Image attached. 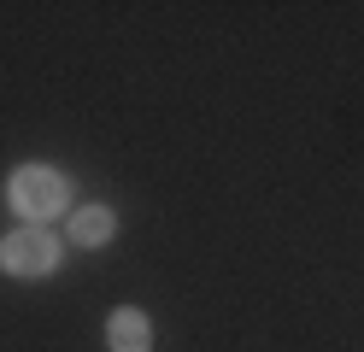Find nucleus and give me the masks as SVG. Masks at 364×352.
<instances>
[{
  "label": "nucleus",
  "mask_w": 364,
  "mask_h": 352,
  "mask_svg": "<svg viewBox=\"0 0 364 352\" xmlns=\"http://www.w3.org/2000/svg\"><path fill=\"white\" fill-rule=\"evenodd\" d=\"M6 200H12V211L24 223H48V218H59L65 206H71V188H65V176L59 171H48V164H24V171H12V182H6Z\"/></svg>",
  "instance_id": "nucleus-1"
},
{
  "label": "nucleus",
  "mask_w": 364,
  "mask_h": 352,
  "mask_svg": "<svg viewBox=\"0 0 364 352\" xmlns=\"http://www.w3.org/2000/svg\"><path fill=\"white\" fill-rule=\"evenodd\" d=\"M0 265H6L12 276H48L53 265H59V241L48 229H12L6 241H0Z\"/></svg>",
  "instance_id": "nucleus-2"
},
{
  "label": "nucleus",
  "mask_w": 364,
  "mask_h": 352,
  "mask_svg": "<svg viewBox=\"0 0 364 352\" xmlns=\"http://www.w3.org/2000/svg\"><path fill=\"white\" fill-rule=\"evenodd\" d=\"M106 341H112V352H153V329H147V317L135 305H124V311H112Z\"/></svg>",
  "instance_id": "nucleus-3"
},
{
  "label": "nucleus",
  "mask_w": 364,
  "mask_h": 352,
  "mask_svg": "<svg viewBox=\"0 0 364 352\" xmlns=\"http://www.w3.org/2000/svg\"><path fill=\"white\" fill-rule=\"evenodd\" d=\"M112 229H118V218H112L106 206H82V211H71V241H77V247H106Z\"/></svg>",
  "instance_id": "nucleus-4"
}]
</instances>
